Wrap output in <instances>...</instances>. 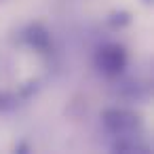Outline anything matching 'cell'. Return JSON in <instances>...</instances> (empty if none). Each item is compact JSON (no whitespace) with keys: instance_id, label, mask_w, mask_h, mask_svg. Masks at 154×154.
Returning a JSON list of instances; mask_svg holds the SVG:
<instances>
[{"instance_id":"cell-3","label":"cell","mask_w":154,"mask_h":154,"mask_svg":"<svg viewBox=\"0 0 154 154\" xmlns=\"http://www.w3.org/2000/svg\"><path fill=\"white\" fill-rule=\"evenodd\" d=\"M23 42L28 47H32L34 51H38V53H47L51 49V45H53L49 30L45 26H40V23H32V26H28L23 30Z\"/></svg>"},{"instance_id":"cell-6","label":"cell","mask_w":154,"mask_h":154,"mask_svg":"<svg viewBox=\"0 0 154 154\" xmlns=\"http://www.w3.org/2000/svg\"><path fill=\"white\" fill-rule=\"evenodd\" d=\"M28 150H30V148H28L26 143H19V146H17V152H21V154H26Z\"/></svg>"},{"instance_id":"cell-7","label":"cell","mask_w":154,"mask_h":154,"mask_svg":"<svg viewBox=\"0 0 154 154\" xmlns=\"http://www.w3.org/2000/svg\"><path fill=\"white\" fill-rule=\"evenodd\" d=\"M143 2H146V5H150V2H152V0H143Z\"/></svg>"},{"instance_id":"cell-5","label":"cell","mask_w":154,"mask_h":154,"mask_svg":"<svg viewBox=\"0 0 154 154\" xmlns=\"http://www.w3.org/2000/svg\"><path fill=\"white\" fill-rule=\"evenodd\" d=\"M15 106H17V95H11V93H0V112L13 110Z\"/></svg>"},{"instance_id":"cell-4","label":"cell","mask_w":154,"mask_h":154,"mask_svg":"<svg viewBox=\"0 0 154 154\" xmlns=\"http://www.w3.org/2000/svg\"><path fill=\"white\" fill-rule=\"evenodd\" d=\"M131 23V13L127 11H116L108 17V26L114 28V30H120V28H127Z\"/></svg>"},{"instance_id":"cell-2","label":"cell","mask_w":154,"mask_h":154,"mask_svg":"<svg viewBox=\"0 0 154 154\" xmlns=\"http://www.w3.org/2000/svg\"><path fill=\"white\" fill-rule=\"evenodd\" d=\"M103 127L112 133V135H131L137 127H139V116L122 110V108H110L101 114Z\"/></svg>"},{"instance_id":"cell-1","label":"cell","mask_w":154,"mask_h":154,"mask_svg":"<svg viewBox=\"0 0 154 154\" xmlns=\"http://www.w3.org/2000/svg\"><path fill=\"white\" fill-rule=\"evenodd\" d=\"M95 66L106 76H118L127 66V51L116 42L103 45L95 55Z\"/></svg>"}]
</instances>
